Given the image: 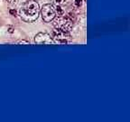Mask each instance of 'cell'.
Instances as JSON below:
<instances>
[{
	"label": "cell",
	"instance_id": "cell-1",
	"mask_svg": "<svg viewBox=\"0 0 130 122\" xmlns=\"http://www.w3.org/2000/svg\"><path fill=\"white\" fill-rule=\"evenodd\" d=\"M20 16L27 23L35 22L40 14V6L35 0H28L20 8Z\"/></svg>",
	"mask_w": 130,
	"mask_h": 122
},
{
	"label": "cell",
	"instance_id": "cell-2",
	"mask_svg": "<svg viewBox=\"0 0 130 122\" xmlns=\"http://www.w3.org/2000/svg\"><path fill=\"white\" fill-rule=\"evenodd\" d=\"M53 26L56 30L63 33H70L73 25L72 20L68 16H59L58 18L53 19Z\"/></svg>",
	"mask_w": 130,
	"mask_h": 122
},
{
	"label": "cell",
	"instance_id": "cell-3",
	"mask_svg": "<svg viewBox=\"0 0 130 122\" xmlns=\"http://www.w3.org/2000/svg\"><path fill=\"white\" fill-rule=\"evenodd\" d=\"M41 14H42L43 20L46 23L52 22L56 16L54 7L51 4H46L43 6V7L41 9Z\"/></svg>",
	"mask_w": 130,
	"mask_h": 122
},
{
	"label": "cell",
	"instance_id": "cell-4",
	"mask_svg": "<svg viewBox=\"0 0 130 122\" xmlns=\"http://www.w3.org/2000/svg\"><path fill=\"white\" fill-rule=\"evenodd\" d=\"M53 40L54 43H68L71 41L69 33H63L56 29L53 33Z\"/></svg>",
	"mask_w": 130,
	"mask_h": 122
},
{
	"label": "cell",
	"instance_id": "cell-5",
	"mask_svg": "<svg viewBox=\"0 0 130 122\" xmlns=\"http://www.w3.org/2000/svg\"><path fill=\"white\" fill-rule=\"evenodd\" d=\"M35 42L38 44H53L54 43L52 36L46 33L37 34L35 37Z\"/></svg>",
	"mask_w": 130,
	"mask_h": 122
},
{
	"label": "cell",
	"instance_id": "cell-6",
	"mask_svg": "<svg viewBox=\"0 0 130 122\" xmlns=\"http://www.w3.org/2000/svg\"><path fill=\"white\" fill-rule=\"evenodd\" d=\"M52 2V4L54 5V6H61V5L64 4L67 0H50Z\"/></svg>",
	"mask_w": 130,
	"mask_h": 122
},
{
	"label": "cell",
	"instance_id": "cell-7",
	"mask_svg": "<svg viewBox=\"0 0 130 122\" xmlns=\"http://www.w3.org/2000/svg\"><path fill=\"white\" fill-rule=\"evenodd\" d=\"M56 6V7H55L56 9H54V10H55V14H57L58 16H62L64 12H63V10L61 8V6Z\"/></svg>",
	"mask_w": 130,
	"mask_h": 122
},
{
	"label": "cell",
	"instance_id": "cell-8",
	"mask_svg": "<svg viewBox=\"0 0 130 122\" xmlns=\"http://www.w3.org/2000/svg\"><path fill=\"white\" fill-rule=\"evenodd\" d=\"M81 1H82V0H76V2H75V4H76V6H81Z\"/></svg>",
	"mask_w": 130,
	"mask_h": 122
},
{
	"label": "cell",
	"instance_id": "cell-9",
	"mask_svg": "<svg viewBox=\"0 0 130 122\" xmlns=\"http://www.w3.org/2000/svg\"><path fill=\"white\" fill-rule=\"evenodd\" d=\"M7 1L9 3H11V4H14V3H16V1H17V0H7Z\"/></svg>",
	"mask_w": 130,
	"mask_h": 122
},
{
	"label": "cell",
	"instance_id": "cell-10",
	"mask_svg": "<svg viewBox=\"0 0 130 122\" xmlns=\"http://www.w3.org/2000/svg\"><path fill=\"white\" fill-rule=\"evenodd\" d=\"M10 13L13 14V16H16V12H15V10H10Z\"/></svg>",
	"mask_w": 130,
	"mask_h": 122
}]
</instances>
